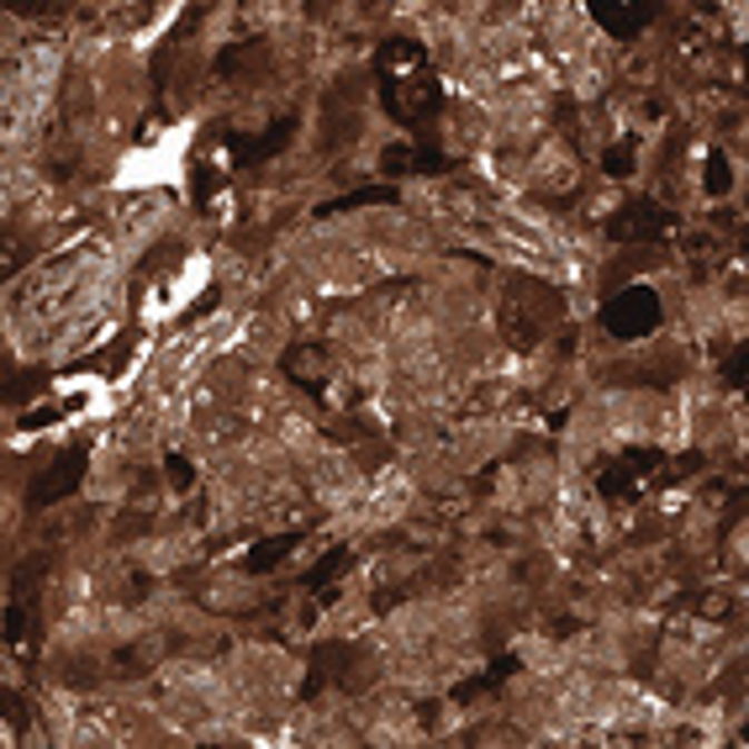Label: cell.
<instances>
[{
	"label": "cell",
	"mask_w": 749,
	"mask_h": 749,
	"mask_svg": "<svg viewBox=\"0 0 749 749\" xmlns=\"http://www.w3.org/2000/svg\"><path fill=\"white\" fill-rule=\"evenodd\" d=\"M27 628H32V608L11 597V608H6V644H21V639H27Z\"/></svg>",
	"instance_id": "cell-23"
},
{
	"label": "cell",
	"mask_w": 749,
	"mask_h": 749,
	"mask_svg": "<svg viewBox=\"0 0 749 749\" xmlns=\"http://www.w3.org/2000/svg\"><path fill=\"white\" fill-rule=\"evenodd\" d=\"M396 201H402L396 185H359V190H348V196L323 201L317 206V217H338V211H359V206H396Z\"/></svg>",
	"instance_id": "cell-16"
},
{
	"label": "cell",
	"mask_w": 749,
	"mask_h": 749,
	"mask_svg": "<svg viewBox=\"0 0 749 749\" xmlns=\"http://www.w3.org/2000/svg\"><path fill=\"white\" fill-rule=\"evenodd\" d=\"M745 381H749V344H739L729 359H723V385H729V391H745Z\"/></svg>",
	"instance_id": "cell-25"
},
{
	"label": "cell",
	"mask_w": 749,
	"mask_h": 749,
	"mask_svg": "<svg viewBox=\"0 0 749 749\" xmlns=\"http://www.w3.org/2000/svg\"><path fill=\"white\" fill-rule=\"evenodd\" d=\"M264 59H269V48H264V38L233 42V48H223V53H217V63H211V75H217V80H238L244 69H259Z\"/></svg>",
	"instance_id": "cell-15"
},
{
	"label": "cell",
	"mask_w": 749,
	"mask_h": 749,
	"mask_svg": "<svg viewBox=\"0 0 749 749\" xmlns=\"http://www.w3.org/2000/svg\"><path fill=\"white\" fill-rule=\"evenodd\" d=\"M85 470H90V438L63 444L59 454L48 460V470L27 481V506H32V512H42V506H53V502H69V496L80 491Z\"/></svg>",
	"instance_id": "cell-5"
},
{
	"label": "cell",
	"mask_w": 749,
	"mask_h": 749,
	"mask_svg": "<svg viewBox=\"0 0 749 749\" xmlns=\"http://www.w3.org/2000/svg\"><path fill=\"white\" fill-rule=\"evenodd\" d=\"M575 628H581V623H575V618H554V628H549V633H554V639H570Z\"/></svg>",
	"instance_id": "cell-31"
},
{
	"label": "cell",
	"mask_w": 749,
	"mask_h": 749,
	"mask_svg": "<svg viewBox=\"0 0 749 749\" xmlns=\"http://www.w3.org/2000/svg\"><path fill=\"white\" fill-rule=\"evenodd\" d=\"M660 323H666V302L649 285H628V290H612L602 302V327L618 344H644L649 333H660Z\"/></svg>",
	"instance_id": "cell-4"
},
{
	"label": "cell",
	"mask_w": 749,
	"mask_h": 749,
	"mask_svg": "<svg viewBox=\"0 0 749 749\" xmlns=\"http://www.w3.org/2000/svg\"><path fill=\"white\" fill-rule=\"evenodd\" d=\"M639 142L623 138V142H612V148H602V175H612V180H628L633 169H639Z\"/></svg>",
	"instance_id": "cell-20"
},
{
	"label": "cell",
	"mask_w": 749,
	"mask_h": 749,
	"mask_svg": "<svg viewBox=\"0 0 749 749\" xmlns=\"http://www.w3.org/2000/svg\"><path fill=\"white\" fill-rule=\"evenodd\" d=\"M375 80H396V75H417V69H427V48L417 38H385L381 48H375Z\"/></svg>",
	"instance_id": "cell-12"
},
{
	"label": "cell",
	"mask_w": 749,
	"mask_h": 749,
	"mask_svg": "<svg viewBox=\"0 0 749 749\" xmlns=\"http://www.w3.org/2000/svg\"><path fill=\"white\" fill-rule=\"evenodd\" d=\"M111 666H117V676H122V681H138V676H148V649H122Z\"/></svg>",
	"instance_id": "cell-27"
},
{
	"label": "cell",
	"mask_w": 749,
	"mask_h": 749,
	"mask_svg": "<svg viewBox=\"0 0 749 749\" xmlns=\"http://www.w3.org/2000/svg\"><path fill=\"white\" fill-rule=\"evenodd\" d=\"M164 470H169V486H175V491L196 486V465H190L185 454H164Z\"/></svg>",
	"instance_id": "cell-26"
},
{
	"label": "cell",
	"mask_w": 749,
	"mask_h": 749,
	"mask_svg": "<svg viewBox=\"0 0 749 749\" xmlns=\"http://www.w3.org/2000/svg\"><path fill=\"white\" fill-rule=\"evenodd\" d=\"M660 17V6L654 0H639V6H608V0H591V21L618 42H633L644 38V27Z\"/></svg>",
	"instance_id": "cell-11"
},
{
	"label": "cell",
	"mask_w": 749,
	"mask_h": 749,
	"mask_svg": "<svg viewBox=\"0 0 749 749\" xmlns=\"http://www.w3.org/2000/svg\"><path fill=\"white\" fill-rule=\"evenodd\" d=\"M639 264H649V254H633V259H628V254H623V259H618V264H612V269H608V285H618V280H623V275H633Z\"/></svg>",
	"instance_id": "cell-29"
},
{
	"label": "cell",
	"mask_w": 749,
	"mask_h": 749,
	"mask_svg": "<svg viewBox=\"0 0 749 749\" xmlns=\"http://www.w3.org/2000/svg\"><path fill=\"white\" fill-rule=\"evenodd\" d=\"M454 164L433 148V142H391L381 154V175H391V180H406V175H449Z\"/></svg>",
	"instance_id": "cell-10"
},
{
	"label": "cell",
	"mask_w": 749,
	"mask_h": 749,
	"mask_svg": "<svg viewBox=\"0 0 749 749\" xmlns=\"http://www.w3.org/2000/svg\"><path fill=\"white\" fill-rule=\"evenodd\" d=\"M217 306H223V290L211 285V290H201V296H196V302H190V306H185V312H180V327H196V323H201V317H211Z\"/></svg>",
	"instance_id": "cell-22"
},
{
	"label": "cell",
	"mask_w": 749,
	"mask_h": 749,
	"mask_svg": "<svg viewBox=\"0 0 749 749\" xmlns=\"http://www.w3.org/2000/svg\"><path fill=\"white\" fill-rule=\"evenodd\" d=\"M306 539V528H290V533H269V539H259V544L248 549L244 560H238V570L244 575H269V570L280 565V560H290L296 554V544Z\"/></svg>",
	"instance_id": "cell-14"
},
{
	"label": "cell",
	"mask_w": 749,
	"mask_h": 749,
	"mask_svg": "<svg viewBox=\"0 0 749 749\" xmlns=\"http://www.w3.org/2000/svg\"><path fill=\"white\" fill-rule=\"evenodd\" d=\"M506 302H502V338L506 348H518V354H533V348L544 344L549 323H560V312H565V296L554 290L549 280L539 275H523V269H506Z\"/></svg>",
	"instance_id": "cell-1"
},
{
	"label": "cell",
	"mask_w": 749,
	"mask_h": 749,
	"mask_svg": "<svg viewBox=\"0 0 749 749\" xmlns=\"http://www.w3.org/2000/svg\"><path fill=\"white\" fill-rule=\"evenodd\" d=\"M217 138H223V148H227V159H233V169H254V164L280 159L285 148H290V138H296V111L275 117V122L264 127L259 138H244V132H233V127H223Z\"/></svg>",
	"instance_id": "cell-8"
},
{
	"label": "cell",
	"mask_w": 749,
	"mask_h": 749,
	"mask_svg": "<svg viewBox=\"0 0 749 749\" xmlns=\"http://www.w3.org/2000/svg\"><path fill=\"white\" fill-rule=\"evenodd\" d=\"M602 233H608L612 244L623 248H644V244H666L670 233H676V211L660 201H649V196H639V201H623L618 211H612L608 223H602Z\"/></svg>",
	"instance_id": "cell-6"
},
{
	"label": "cell",
	"mask_w": 749,
	"mask_h": 749,
	"mask_svg": "<svg viewBox=\"0 0 749 749\" xmlns=\"http://www.w3.org/2000/svg\"><path fill=\"white\" fill-rule=\"evenodd\" d=\"M660 465H666L660 449H623V454H612L608 465L597 470V491L608 502H639L644 486L660 475Z\"/></svg>",
	"instance_id": "cell-7"
},
{
	"label": "cell",
	"mask_w": 749,
	"mask_h": 749,
	"mask_svg": "<svg viewBox=\"0 0 749 749\" xmlns=\"http://www.w3.org/2000/svg\"><path fill=\"white\" fill-rule=\"evenodd\" d=\"M702 185H708V196H729L733 175H729V159H723V154H712V159H708V169H702Z\"/></svg>",
	"instance_id": "cell-24"
},
{
	"label": "cell",
	"mask_w": 749,
	"mask_h": 749,
	"mask_svg": "<svg viewBox=\"0 0 749 749\" xmlns=\"http://www.w3.org/2000/svg\"><path fill=\"white\" fill-rule=\"evenodd\" d=\"M217 185H223V175H217V169H211V164L196 154V164H190V201L206 211V201L217 196Z\"/></svg>",
	"instance_id": "cell-21"
},
{
	"label": "cell",
	"mask_w": 749,
	"mask_h": 749,
	"mask_svg": "<svg viewBox=\"0 0 749 749\" xmlns=\"http://www.w3.org/2000/svg\"><path fill=\"white\" fill-rule=\"evenodd\" d=\"M48 570H53V549H42V554H27V560L11 570V597H17V602H27V597H32V591L48 581Z\"/></svg>",
	"instance_id": "cell-17"
},
{
	"label": "cell",
	"mask_w": 749,
	"mask_h": 749,
	"mask_svg": "<svg viewBox=\"0 0 749 749\" xmlns=\"http://www.w3.org/2000/svg\"><path fill=\"white\" fill-rule=\"evenodd\" d=\"M63 412H69V402H53V406H38V412H32V417H21V427H53L63 417Z\"/></svg>",
	"instance_id": "cell-28"
},
{
	"label": "cell",
	"mask_w": 749,
	"mask_h": 749,
	"mask_svg": "<svg viewBox=\"0 0 749 749\" xmlns=\"http://www.w3.org/2000/svg\"><path fill=\"white\" fill-rule=\"evenodd\" d=\"M375 101H381V111L396 127H406V132H423V142H427V127H433V117L444 111V85H438V75H433V69H417V75L375 80Z\"/></svg>",
	"instance_id": "cell-2"
},
{
	"label": "cell",
	"mask_w": 749,
	"mask_h": 749,
	"mask_svg": "<svg viewBox=\"0 0 749 749\" xmlns=\"http://www.w3.org/2000/svg\"><path fill=\"white\" fill-rule=\"evenodd\" d=\"M306 666H312V676L302 681V697H306V702H312V697H323L327 687L365 691L369 681H375L365 644H348V639H323V644H312Z\"/></svg>",
	"instance_id": "cell-3"
},
{
	"label": "cell",
	"mask_w": 749,
	"mask_h": 749,
	"mask_svg": "<svg viewBox=\"0 0 749 749\" xmlns=\"http://www.w3.org/2000/svg\"><path fill=\"white\" fill-rule=\"evenodd\" d=\"M523 670V660L518 654H496L481 676H470V681H460V687L449 691V702H460V708H470V702H481V697H491V691H502L512 676Z\"/></svg>",
	"instance_id": "cell-13"
},
{
	"label": "cell",
	"mask_w": 749,
	"mask_h": 749,
	"mask_svg": "<svg viewBox=\"0 0 749 749\" xmlns=\"http://www.w3.org/2000/svg\"><path fill=\"white\" fill-rule=\"evenodd\" d=\"M6 723H11V729H27V712H21V697L17 691H6Z\"/></svg>",
	"instance_id": "cell-30"
},
{
	"label": "cell",
	"mask_w": 749,
	"mask_h": 749,
	"mask_svg": "<svg viewBox=\"0 0 749 749\" xmlns=\"http://www.w3.org/2000/svg\"><path fill=\"white\" fill-rule=\"evenodd\" d=\"M280 369H285V381L302 385L317 406H327V375H333V354H327V344H290Z\"/></svg>",
	"instance_id": "cell-9"
},
{
	"label": "cell",
	"mask_w": 749,
	"mask_h": 749,
	"mask_svg": "<svg viewBox=\"0 0 749 749\" xmlns=\"http://www.w3.org/2000/svg\"><path fill=\"white\" fill-rule=\"evenodd\" d=\"M48 381H53V375H48L42 365H32V369H11V381H6V391H0V396H6V402L17 406V402H27V396H38V391H48Z\"/></svg>",
	"instance_id": "cell-19"
},
{
	"label": "cell",
	"mask_w": 749,
	"mask_h": 749,
	"mask_svg": "<svg viewBox=\"0 0 749 749\" xmlns=\"http://www.w3.org/2000/svg\"><path fill=\"white\" fill-rule=\"evenodd\" d=\"M348 565H354V549H348V544H333L323 560H317V565L302 575V587H306V591H327V581H338Z\"/></svg>",
	"instance_id": "cell-18"
}]
</instances>
